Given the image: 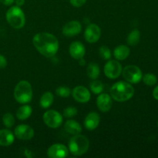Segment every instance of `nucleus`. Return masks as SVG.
Listing matches in <instances>:
<instances>
[{
  "label": "nucleus",
  "instance_id": "1",
  "mask_svg": "<svg viewBox=\"0 0 158 158\" xmlns=\"http://www.w3.org/2000/svg\"><path fill=\"white\" fill-rule=\"evenodd\" d=\"M32 43L38 52L47 58L54 56L59 50L58 40L49 32L35 34L32 39Z\"/></svg>",
  "mask_w": 158,
  "mask_h": 158
},
{
  "label": "nucleus",
  "instance_id": "2",
  "mask_svg": "<svg viewBox=\"0 0 158 158\" xmlns=\"http://www.w3.org/2000/svg\"><path fill=\"white\" fill-rule=\"evenodd\" d=\"M110 93L114 100L124 102L132 98L134 94V88L128 82L119 81L111 86Z\"/></svg>",
  "mask_w": 158,
  "mask_h": 158
},
{
  "label": "nucleus",
  "instance_id": "3",
  "mask_svg": "<svg viewBox=\"0 0 158 158\" xmlns=\"http://www.w3.org/2000/svg\"><path fill=\"white\" fill-rule=\"evenodd\" d=\"M89 146V142L87 137L80 134L74 135L69 142V150L74 156H81L86 154Z\"/></svg>",
  "mask_w": 158,
  "mask_h": 158
},
{
  "label": "nucleus",
  "instance_id": "4",
  "mask_svg": "<svg viewBox=\"0 0 158 158\" xmlns=\"http://www.w3.org/2000/svg\"><path fill=\"white\" fill-rule=\"evenodd\" d=\"M14 97L21 104H26L30 102L32 97V89L30 83L26 80L20 81L14 89Z\"/></svg>",
  "mask_w": 158,
  "mask_h": 158
},
{
  "label": "nucleus",
  "instance_id": "5",
  "mask_svg": "<svg viewBox=\"0 0 158 158\" xmlns=\"http://www.w3.org/2000/svg\"><path fill=\"white\" fill-rule=\"evenodd\" d=\"M6 16L8 23L14 29H21L26 23L25 14L19 6H12L7 11Z\"/></svg>",
  "mask_w": 158,
  "mask_h": 158
},
{
  "label": "nucleus",
  "instance_id": "6",
  "mask_svg": "<svg viewBox=\"0 0 158 158\" xmlns=\"http://www.w3.org/2000/svg\"><path fill=\"white\" fill-rule=\"evenodd\" d=\"M123 77L130 83H138L142 80L143 74L140 68L134 65L127 66L122 71Z\"/></svg>",
  "mask_w": 158,
  "mask_h": 158
},
{
  "label": "nucleus",
  "instance_id": "7",
  "mask_svg": "<svg viewBox=\"0 0 158 158\" xmlns=\"http://www.w3.org/2000/svg\"><path fill=\"white\" fill-rule=\"evenodd\" d=\"M43 119L45 124L52 129L60 127L63 123V117L61 114L53 110H49L45 112Z\"/></svg>",
  "mask_w": 158,
  "mask_h": 158
},
{
  "label": "nucleus",
  "instance_id": "8",
  "mask_svg": "<svg viewBox=\"0 0 158 158\" xmlns=\"http://www.w3.org/2000/svg\"><path fill=\"white\" fill-rule=\"evenodd\" d=\"M104 73L110 79L118 78L122 73L121 64L117 60H109L104 66Z\"/></svg>",
  "mask_w": 158,
  "mask_h": 158
},
{
  "label": "nucleus",
  "instance_id": "9",
  "mask_svg": "<svg viewBox=\"0 0 158 158\" xmlns=\"http://www.w3.org/2000/svg\"><path fill=\"white\" fill-rule=\"evenodd\" d=\"M101 35L100 28L96 24H89L84 32V38L89 43H95L100 40Z\"/></svg>",
  "mask_w": 158,
  "mask_h": 158
},
{
  "label": "nucleus",
  "instance_id": "10",
  "mask_svg": "<svg viewBox=\"0 0 158 158\" xmlns=\"http://www.w3.org/2000/svg\"><path fill=\"white\" fill-rule=\"evenodd\" d=\"M15 136L22 140H29L34 137V130L26 124H20L15 127Z\"/></svg>",
  "mask_w": 158,
  "mask_h": 158
},
{
  "label": "nucleus",
  "instance_id": "11",
  "mask_svg": "<svg viewBox=\"0 0 158 158\" xmlns=\"http://www.w3.org/2000/svg\"><path fill=\"white\" fill-rule=\"evenodd\" d=\"M68 154L67 148L62 143L52 144L47 151L48 157L50 158H64L67 157Z\"/></svg>",
  "mask_w": 158,
  "mask_h": 158
},
{
  "label": "nucleus",
  "instance_id": "12",
  "mask_svg": "<svg viewBox=\"0 0 158 158\" xmlns=\"http://www.w3.org/2000/svg\"><path fill=\"white\" fill-rule=\"evenodd\" d=\"M82 26L80 22L73 20L64 25L63 27V35L67 37H73L78 35L81 32Z\"/></svg>",
  "mask_w": 158,
  "mask_h": 158
},
{
  "label": "nucleus",
  "instance_id": "13",
  "mask_svg": "<svg viewBox=\"0 0 158 158\" xmlns=\"http://www.w3.org/2000/svg\"><path fill=\"white\" fill-rule=\"evenodd\" d=\"M73 97L77 102L86 103L90 100V93L85 86H76L73 90Z\"/></svg>",
  "mask_w": 158,
  "mask_h": 158
},
{
  "label": "nucleus",
  "instance_id": "14",
  "mask_svg": "<svg viewBox=\"0 0 158 158\" xmlns=\"http://www.w3.org/2000/svg\"><path fill=\"white\" fill-rule=\"evenodd\" d=\"M69 52L71 57H73L75 60H80L85 56L86 49H85V47L83 43L78 41H75L73 42L70 44V46H69Z\"/></svg>",
  "mask_w": 158,
  "mask_h": 158
},
{
  "label": "nucleus",
  "instance_id": "15",
  "mask_svg": "<svg viewBox=\"0 0 158 158\" xmlns=\"http://www.w3.org/2000/svg\"><path fill=\"white\" fill-rule=\"evenodd\" d=\"M113 102L112 97L107 94H101L97 99V105L102 112H107L111 109Z\"/></svg>",
  "mask_w": 158,
  "mask_h": 158
},
{
  "label": "nucleus",
  "instance_id": "16",
  "mask_svg": "<svg viewBox=\"0 0 158 158\" xmlns=\"http://www.w3.org/2000/svg\"><path fill=\"white\" fill-rule=\"evenodd\" d=\"M100 121V115L96 112H91L85 118L84 126L88 131H94L98 127Z\"/></svg>",
  "mask_w": 158,
  "mask_h": 158
},
{
  "label": "nucleus",
  "instance_id": "17",
  "mask_svg": "<svg viewBox=\"0 0 158 158\" xmlns=\"http://www.w3.org/2000/svg\"><path fill=\"white\" fill-rule=\"evenodd\" d=\"M15 136L9 130H0V146L9 147L13 143Z\"/></svg>",
  "mask_w": 158,
  "mask_h": 158
},
{
  "label": "nucleus",
  "instance_id": "18",
  "mask_svg": "<svg viewBox=\"0 0 158 158\" xmlns=\"http://www.w3.org/2000/svg\"><path fill=\"white\" fill-rule=\"evenodd\" d=\"M130 48L126 45H120L117 46L114 50V56L117 60H124L129 56Z\"/></svg>",
  "mask_w": 158,
  "mask_h": 158
},
{
  "label": "nucleus",
  "instance_id": "19",
  "mask_svg": "<svg viewBox=\"0 0 158 158\" xmlns=\"http://www.w3.org/2000/svg\"><path fill=\"white\" fill-rule=\"evenodd\" d=\"M64 128L66 132H68L70 134H73V135L79 134L82 132L81 125L78 122L73 120H67L66 123H65Z\"/></svg>",
  "mask_w": 158,
  "mask_h": 158
},
{
  "label": "nucleus",
  "instance_id": "20",
  "mask_svg": "<svg viewBox=\"0 0 158 158\" xmlns=\"http://www.w3.org/2000/svg\"><path fill=\"white\" fill-rule=\"evenodd\" d=\"M32 112V107L26 103L23 106H20L16 111V117L20 120H25L30 117Z\"/></svg>",
  "mask_w": 158,
  "mask_h": 158
},
{
  "label": "nucleus",
  "instance_id": "21",
  "mask_svg": "<svg viewBox=\"0 0 158 158\" xmlns=\"http://www.w3.org/2000/svg\"><path fill=\"white\" fill-rule=\"evenodd\" d=\"M54 100L53 94L51 92H46L42 95L40 100V106H42L44 109L49 108L52 104Z\"/></svg>",
  "mask_w": 158,
  "mask_h": 158
},
{
  "label": "nucleus",
  "instance_id": "22",
  "mask_svg": "<svg viewBox=\"0 0 158 158\" xmlns=\"http://www.w3.org/2000/svg\"><path fill=\"white\" fill-rule=\"evenodd\" d=\"M100 67L98 64L95 63H91L88 65L86 73H87L88 77L92 80H96L100 75Z\"/></svg>",
  "mask_w": 158,
  "mask_h": 158
},
{
  "label": "nucleus",
  "instance_id": "23",
  "mask_svg": "<svg viewBox=\"0 0 158 158\" xmlns=\"http://www.w3.org/2000/svg\"><path fill=\"white\" fill-rule=\"evenodd\" d=\"M140 31L137 30V29H134V30L131 31L129 33V35H127V43L128 45H130V46H136L137 44H138L139 41H140Z\"/></svg>",
  "mask_w": 158,
  "mask_h": 158
},
{
  "label": "nucleus",
  "instance_id": "24",
  "mask_svg": "<svg viewBox=\"0 0 158 158\" xmlns=\"http://www.w3.org/2000/svg\"><path fill=\"white\" fill-rule=\"evenodd\" d=\"M90 90L94 93V94H100L103 89V84L100 80H94L89 85Z\"/></svg>",
  "mask_w": 158,
  "mask_h": 158
},
{
  "label": "nucleus",
  "instance_id": "25",
  "mask_svg": "<svg viewBox=\"0 0 158 158\" xmlns=\"http://www.w3.org/2000/svg\"><path fill=\"white\" fill-rule=\"evenodd\" d=\"M142 80H143V83L147 85V86H154L157 83V79L154 74L153 73H147L142 77Z\"/></svg>",
  "mask_w": 158,
  "mask_h": 158
},
{
  "label": "nucleus",
  "instance_id": "26",
  "mask_svg": "<svg viewBox=\"0 0 158 158\" xmlns=\"http://www.w3.org/2000/svg\"><path fill=\"white\" fill-rule=\"evenodd\" d=\"M2 122L3 124L7 128L12 127V126L15 123V118H14L13 115L10 113H6L3 115L2 117Z\"/></svg>",
  "mask_w": 158,
  "mask_h": 158
},
{
  "label": "nucleus",
  "instance_id": "27",
  "mask_svg": "<svg viewBox=\"0 0 158 158\" xmlns=\"http://www.w3.org/2000/svg\"><path fill=\"white\" fill-rule=\"evenodd\" d=\"M56 94L58 97H63V98H67L70 96L71 89L66 86H59L56 89Z\"/></svg>",
  "mask_w": 158,
  "mask_h": 158
},
{
  "label": "nucleus",
  "instance_id": "28",
  "mask_svg": "<svg viewBox=\"0 0 158 158\" xmlns=\"http://www.w3.org/2000/svg\"><path fill=\"white\" fill-rule=\"evenodd\" d=\"M99 52H100V57H101L103 60H109L110 59L111 56H112L110 49L106 46H102L100 48Z\"/></svg>",
  "mask_w": 158,
  "mask_h": 158
},
{
  "label": "nucleus",
  "instance_id": "29",
  "mask_svg": "<svg viewBox=\"0 0 158 158\" xmlns=\"http://www.w3.org/2000/svg\"><path fill=\"white\" fill-rule=\"evenodd\" d=\"M77 112L78 111H77V109L75 106H67L63 110V115L66 117L70 118V117H75L77 114Z\"/></svg>",
  "mask_w": 158,
  "mask_h": 158
},
{
  "label": "nucleus",
  "instance_id": "30",
  "mask_svg": "<svg viewBox=\"0 0 158 158\" xmlns=\"http://www.w3.org/2000/svg\"><path fill=\"white\" fill-rule=\"evenodd\" d=\"M69 2H70V4L73 6L79 8L81 7V6H83L86 3V0H69Z\"/></svg>",
  "mask_w": 158,
  "mask_h": 158
},
{
  "label": "nucleus",
  "instance_id": "31",
  "mask_svg": "<svg viewBox=\"0 0 158 158\" xmlns=\"http://www.w3.org/2000/svg\"><path fill=\"white\" fill-rule=\"evenodd\" d=\"M7 66V60L4 56L0 54V69H4Z\"/></svg>",
  "mask_w": 158,
  "mask_h": 158
},
{
  "label": "nucleus",
  "instance_id": "32",
  "mask_svg": "<svg viewBox=\"0 0 158 158\" xmlns=\"http://www.w3.org/2000/svg\"><path fill=\"white\" fill-rule=\"evenodd\" d=\"M15 2V0H0V2L5 6H11Z\"/></svg>",
  "mask_w": 158,
  "mask_h": 158
},
{
  "label": "nucleus",
  "instance_id": "33",
  "mask_svg": "<svg viewBox=\"0 0 158 158\" xmlns=\"http://www.w3.org/2000/svg\"><path fill=\"white\" fill-rule=\"evenodd\" d=\"M153 97L155 100H158V85L154 88V91H153Z\"/></svg>",
  "mask_w": 158,
  "mask_h": 158
},
{
  "label": "nucleus",
  "instance_id": "34",
  "mask_svg": "<svg viewBox=\"0 0 158 158\" xmlns=\"http://www.w3.org/2000/svg\"><path fill=\"white\" fill-rule=\"evenodd\" d=\"M15 2L17 6H22L24 5L25 3V0H15Z\"/></svg>",
  "mask_w": 158,
  "mask_h": 158
},
{
  "label": "nucleus",
  "instance_id": "35",
  "mask_svg": "<svg viewBox=\"0 0 158 158\" xmlns=\"http://www.w3.org/2000/svg\"><path fill=\"white\" fill-rule=\"evenodd\" d=\"M157 127H158V122H157Z\"/></svg>",
  "mask_w": 158,
  "mask_h": 158
}]
</instances>
